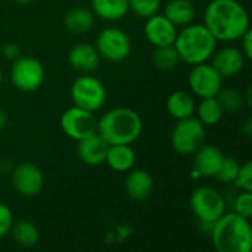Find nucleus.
<instances>
[{"label":"nucleus","instance_id":"obj_38","mask_svg":"<svg viewBox=\"0 0 252 252\" xmlns=\"http://www.w3.org/2000/svg\"><path fill=\"white\" fill-rule=\"evenodd\" d=\"M1 80H3V74H1V71H0V84H1Z\"/></svg>","mask_w":252,"mask_h":252},{"label":"nucleus","instance_id":"obj_26","mask_svg":"<svg viewBox=\"0 0 252 252\" xmlns=\"http://www.w3.org/2000/svg\"><path fill=\"white\" fill-rule=\"evenodd\" d=\"M152 62L154 65L161 69V71H170L173 68L177 66V63L180 62V56L174 47V44L170 46H161L157 47L154 55H152Z\"/></svg>","mask_w":252,"mask_h":252},{"label":"nucleus","instance_id":"obj_2","mask_svg":"<svg viewBox=\"0 0 252 252\" xmlns=\"http://www.w3.org/2000/svg\"><path fill=\"white\" fill-rule=\"evenodd\" d=\"M211 241L219 252H250L252 248V229L248 219L230 213L214 221Z\"/></svg>","mask_w":252,"mask_h":252},{"label":"nucleus","instance_id":"obj_7","mask_svg":"<svg viewBox=\"0 0 252 252\" xmlns=\"http://www.w3.org/2000/svg\"><path fill=\"white\" fill-rule=\"evenodd\" d=\"M205 142V126L193 117L177 120L171 133L173 148L183 155L193 154Z\"/></svg>","mask_w":252,"mask_h":252},{"label":"nucleus","instance_id":"obj_19","mask_svg":"<svg viewBox=\"0 0 252 252\" xmlns=\"http://www.w3.org/2000/svg\"><path fill=\"white\" fill-rule=\"evenodd\" d=\"M105 162L117 173H126L136 162V152L130 145H109Z\"/></svg>","mask_w":252,"mask_h":252},{"label":"nucleus","instance_id":"obj_14","mask_svg":"<svg viewBox=\"0 0 252 252\" xmlns=\"http://www.w3.org/2000/svg\"><path fill=\"white\" fill-rule=\"evenodd\" d=\"M211 65L221 78H232L244 69L245 56L236 47H224L214 55Z\"/></svg>","mask_w":252,"mask_h":252},{"label":"nucleus","instance_id":"obj_20","mask_svg":"<svg viewBox=\"0 0 252 252\" xmlns=\"http://www.w3.org/2000/svg\"><path fill=\"white\" fill-rule=\"evenodd\" d=\"M164 16L176 27L189 25L195 18V6L190 0H171L165 4Z\"/></svg>","mask_w":252,"mask_h":252},{"label":"nucleus","instance_id":"obj_16","mask_svg":"<svg viewBox=\"0 0 252 252\" xmlns=\"http://www.w3.org/2000/svg\"><path fill=\"white\" fill-rule=\"evenodd\" d=\"M108 146L109 145L96 131L94 134H90V136L78 140L77 154H78V158L84 164H87V165H99V164L105 162Z\"/></svg>","mask_w":252,"mask_h":252},{"label":"nucleus","instance_id":"obj_21","mask_svg":"<svg viewBox=\"0 0 252 252\" xmlns=\"http://www.w3.org/2000/svg\"><path fill=\"white\" fill-rule=\"evenodd\" d=\"M65 28L74 34H83L92 30L94 24V13L86 7H74L66 12L63 18Z\"/></svg>","mask_w":252,"mask_h":252},{"label":"nucleus","instance_id":"obj_37","mask_svg":"<svg viewBox=\"0 0 252 252\" xmlns=\"http://www.w3.org/2000/svg\"><path fill=\"white\" fill-rule=\"evenodd\" d=\"M15 1H19V3H30V1H32V0H15Z\"/></svg>","mask_w":252,"mask_h":252},{"label":"nucleus","instance_id":"obj_28","mask_svg":"<svg viewBox=\"0 0 252 252\" xmlns=\"http://www.w3.org/2000/svg\"><path fill=\"white\" fill-rule=\"evenodd\" d=\"M161 0H128V10L134 12L140 18H149L158 13Z\"/></svg>","mask_w":252,"mask_h":252},{"label":"nucleus","instance_id":"obj_10","mask_svg":"<svg viewBox=\"0 0 252 252\" xmlns=\"http://www.w3.org/2000/svg\"><path fill=\"white\" fill-rule=\"evenodd\" d=\"M61 128L68 137L78 142L97 131V120L94 112L71 106L61 117Z\"/></svg>","mask_w":252,"mask_h":252},{"label":"nucleus","instance_id":"obj_13","mask_svg":"<svg viewBox=\"0 0 252 252\" xmlns=\"http://www.w3.org/2000/svg\"><path fill=\"white\" fill-rule=\"evenodd\" d=\"M145 35L149 40L151 44L155 47L161 46H170L174 43L176 35H177V28L176 25L167 19L164 15L155 13L149 18H146L145 24Z\"/></svg>","mask_w":252,"mask_h":252},{"label":"nucleus","instance_id":"obj_5","mask_svg":"<svg viewBox=\"0 0 252 252\" xmlns=\"http://www.w3.org/2000/svg\"><path fill=\"white\" fill-rule=\"evenodd\" d=\"M69 93L74 106L90 112L99 111L106 100V90L103 84L92 75H81L75 78Z\"/></svg>","mask_w":252,"mask_h":252},{"label":"nucleus","instance_id":"obj_4","mask_svg":"<svg viewBox=\"0 0 252 252\" xmlns=\"http://www.w3.org/2000/svg\"><path fill=\"white\" fill-rule=\"evenodd\" d=\"M173 44L180 56V61L189 65H198L207 62L213 56L217 40L205 25L195 24L188 25L177 32Z\"/></svg>","mask_w":252,"mask_h":252},{"label":"nucleus","instance_id":"obj_17","mask_svg":"<svg viewBox=\"0 0 252 252\" xmlns=\"http://www.w3.org/2000/svg\"><path fill=\"white\" fill-rule=\"evenodd\" d=\"M99 59H100V56H99L96 47L92 44H87V43H78V44L72 46L68 53L69 65L75 71L84 72V74L94 71L99 65Z\"/></svg>","mask_w":252,"mask_h":252},{"label":"nucleus","instance_id":"obj_25","mask_svg":"<svg viewBox=\"0 0 252 252\" xmlns=\"http://www.w3.org/2000/svg\"><path fill=\"white\" fill-rule=\"evenodd\" d=\"M223 111L220 103L217 102L216 96L214 97H204L198 106V120L207 127V126H216L220 123L223 117Z\"/></svg>","mask_w":252,"mask_h":252},{"label":"nucleus","instance_id":"obj_36","mask_svg":"<svg viewBox=\"0 0 252 252\" xmlns=\"http://www.w3.org/2000/svg\"><path fill=\"white\" fill-rule=\"evenodd\" d=\"M6 124H7V115H6V112L3 109H0V130L4 128Z\"/></svg>","mask_w":252,"mask_h":252},{"label":"nucleus","instance_id":"obj_9","mask_svg":"<svg viewBox=\"0 0 252 252\" xmlns=\"http://www.w3.org/2000/svg\"><path fill=\"white\" fill-rule=\"evenodd\" d=\"M44 80V68L35 58H16L10 68V81L21 92L37 90Z\"/></svg>","mask_w":252,"mask_h":252},{"label":"nucleus","instance_id":"obj_23","mask_svg":"<svg viewBox=\"0 0 252 252\" xmlns=\"http://www.w3.org/2000/svg\"><path fill=\"white\" fill-rule=\"evenodd\" d=\"M167 111L176 120L192 117L195 111L193 97L186 92H174L167 99Z\"/></svg>","mask_w":252,"mask_h":252},{"label":"nucleus","instance_id":"obj_6","mask_svg":"<svg viewBox=\"0 0 252 252\" xmlns=\"http://www.w3.org/2000/svg\"><path fill=\"white\" fill-rule=\"evenodd\" d=\"M190 208L202 224H213L224 214V199L213 188H196L190 195Z\"/></svg>","mask_w":252,"mask_h":252},{"label":"nucleus","instance_id":"obj_24","mask_svg":"<svg viewBox=\"0 0 252 252\" xmlns=\"http://www.w3.org/2000/svg\"><path fill=\"white\" fill-rule=\"evenodd\" d=\"M10 233H12L13 241L18 245L25 247V248L34 247L40 239V232H38L37 226L28 220H21V221H16L15 224H12Z\"/></svg>","mask_w":252,"mask_h":252},{"label":"nucleus","instance_id":"obj_29","mask_svg":"<svg viewBox=\"0 0 252 252\" xmlns=\"http://www.w3.org/2000/svg\"><path fill=\"white\" fill-rule=\"evenodd\" d=\"M239 168H241V165L236 159L224 157V159H223V162H221V165H220V168L214 177L221 183H233L238 173H239Z\"/></svg>","mask_w":252,"mask_h":252},{"label":"nucleus","instance_id":"obj_18","mask_svg":"<svg viewBox=\"0 0 252 252\" xmlns=\"http://www.w3.org/2000/svg\"><path fill=\"white\" fill-rule=\"evenodd\" d=\"M124 188L128 198L133 201H143L154 192V179L145 170H128Z\"/></svg>","mask_w":252,"mask_h":252},{"label":"nucleus","instance_id":"obj_35","mask_svg":"<svg viewBox=\"0 0 252 252\" xmlns=\"http://www.w3.org/2000/svg\"><path fill=\"white\" fill-rule=\"evenodd\" d=\"M244 131L247 136H251L252 134V120L251 118H247L245 124H244Z\"/></svg>","mask_w":252,"mask_h":252},{"label":"nucleus","instance_id":"obj_12","mask_svg":"<svg viewBox=\"0 0 252 252\" xmlns=\"http://www.w3.org/2000/svg\"><path fill=\"white\" fill-rule=\"evenodd\" d=\"M12 185L22 196H35L41 192L44 177L40 168L31 162H24L12 171Z\"/></svg>","mask_w":252,"mask_h":252},{"label":"nucleus","instance_id":"obj_1","mask_svg":"<svg viewBox=\"0 0 252 252\" xmlns=\"http://www.w3.org/2000/svg\"><path fill=\"white\" fill-rule=\"evenodd\" d=\"M204 18V25L220 41L239 40L250 30L248 12L238 0H211Z\"/></svg>","mask_w":252,"mask_h":252},{"label":"nucleus","instance_id":"obj_32","mask_svg":"<svg viewBox=\"0 0 252 252\" xmlns=\"http://www.w3.org/2000/svg\"><path fill=\"white\" fill-rule=\"evenodd\" d=\"M12 224H13L12 211L9 210L7 205L0 202V238L6 236L10 232Z\"/></svg>","mask_w":252,"mask_h":252},{"label":"nucleus","instance_id":"obj_22","mask_svg":"<svg viewBox=\"0 0 252 252\" xmlns=\"http://www.w3.org/2000/svg\"><path fill=\"white\" fill-rule=\"evenodd\" d=\"M93 13L106 21H117L128 12V0H92Z\"/></svg>","mask_w":252,"mask_h":252},{"label":"nucleus","instance_id":"obj_8","mask_svg":"<svg viewBox=\"0 0 252 252\" xmlns=\"http://www.w3.org/2000/svg\"><path fill=\"white\" fill-rule=\"evenodd\" d=\"M96 50L99 56L109 62H121L131 52L130 37L120 28H105L96 38Z\"/></svg>","mask_w":252,"mask_h":252},{"label":"nucleus","instance_id":"obj_15","mask_svg":"<svg viewBox=\"0 0 252 252\" xmlns=\"http://www.w3.org/2000/svg\"><path fill=\"white\" fill-rule=\"evenodd\" d=\"M193 167L198 176L214 177L224 159L223 152L213 145H201L195 152Z\"/></svg>","mask_w":252,"mask_h":252},{"label":"nucleus","instance_id":"obj_30","mask_svg":"<svg viewBox=\"0 0 252 252\" xmlns=\"http://www.w3.org/2000/svg\"><path fill=\"white\" fill-rule=\"evenodd\" d=\"M233 183L244 192H252V164L250 161L241 165L239 173Z\"/></svg>","mask_w":252,"mask_h":252},{"label":"nucleus","instance_id":"obj_34","mask_svg":"<svg viewBox=\"0 0 252 252\" xmlns=\"http://www.w3.org/2000/svg\"><path fill=\"white\" fill-rule=\"evenodd\" d=\"M3 56H6L10 61H15L19 56V47L15 43H9L3 47Z\"/></svg>","mask_w":252,"mask_h":252},{"label":"nucleus","instance_id":"obj_3","mask_svg":"<svg viewBox=\"0 0 252 252\" xmlns=\"http://www.w3.org/2000/svg\"><path fill=\"white\" fill-rule=\"evenodd\" d=\"M142 128V118L130 108H115L97 121V133L108 145H131Z\"/></svg>","mask_w":252,"mask_h":252},{"label":"nucleus","instance_id":"obj_31","mask_svg":"<svg viewBox=\"0 0 252 252\" xmlns=\"http://www.w3.org/2000/svg\"><path fill=\"white\" fill-rule=\"evenodd\" d=\"M235 213L245 217L251 219L252 216V193L251 192H244L241 193L236 201H235Z\"/></svg>","mask_w":252,"mask_h":252},{"label":"nucleus","instance_id":"obj_11","mask_svg":"<svg viewBox=\"0 0 252 252\" xmlns=\"http://www.w3.org/2000/svg\"><path fill=\"white\" fill-rule=\"evenodd\" d=\"M223 84V78L210 63H198L193 65L189 74V87L190 90L201 99L214 97Z\"/></svg>","mask_w":252,"mask_h":252},{"label":"nucleus","instance_id":"obj_27","mask_svg":"<svg viewBox=\"0 0 252 252\" xmlns=\"http://www.w3.org/2000/svg\"><path fill=\"white\" fill-rule=\"evenodd\" d=\"M216 99L220 103L223 112L236 114L244 106V96L233 89H220V92L216 94Z\"/></svg>","mask_w":252,"mask_h":252},{"label":"nucleus","instance_id":"obj_33","mask_svg":"<svg viewBox=\"0 0 252 252\" xmlns=\"http://www.w3.org/2000/svg\"><path fill=\"white\" fill-rule=\"evenodd\" d=\"M241 41H242V53H244V56L247 58V59H251L252 58V32L251 30H248L241 38H239Z\"/></svg>","mask_w":252,"mask_h":252}]
</instances>
